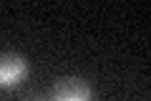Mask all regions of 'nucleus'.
Masks as SVG:
<instances>
[{
    "mask_svg": "<svg viewBox=\"0 0 151 101\" xmlns=\"http://www.w3.org/2000/svg\"><path fill=\"white\" fill-rule=\"evenodd\" d=\"M28 78V61L20 53L0 56V89H13Z\"/></svg>",
    "mask_w": 151,
    "mask_h": 101,
    "instance_id": "1",
    "label": "nucleus"
},
{
    "mask_svg": "<svg viewBox=\"0 0 151 101\" xmlns=\"http://www.w3.org/2000/svg\"><path fill=\"white\" fill-rule=\"evenodd\" d=\"M93 91L81 78H60L53 84L48 101H91Z\"/></svg>",
    "mask_w": 151,
    "mask_h": 101,
    "instance_id": "2",
    "label": "nucleus"
}]
</instances>
